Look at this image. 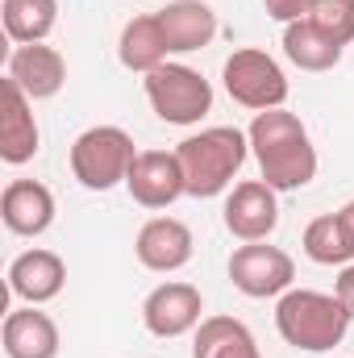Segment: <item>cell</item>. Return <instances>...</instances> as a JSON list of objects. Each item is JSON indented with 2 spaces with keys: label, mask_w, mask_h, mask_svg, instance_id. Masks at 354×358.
<instances>
[{
  "label": "cell",
  "mask_w": 354,
  "mask_h": 358,
  "mask_svg": "<svg viewBox=\"0 0 354 358\" xmlns=\"http://www.w3.org/2000/svg\"><path fill=\"white\" fill-rule=\"evenodd\" d=\"M246 138H250L259 176L275 192H300L317 179V146L309 138V125L296 113H288V108L255 113Z\"/></svg>",
  "instance_id": "6da1fadb"
},
{
  "label": "cell",
  "mask_w": 354,
  "mask_h": 358,
  "mask_svg": "<svg viewBox=\"0 0 354 358\" xmlns=\"http://www.w3.org/2000/svg\"><path fill=\"white\" fill-rule=\"evenodd\" d=\"M351 308L338 300V292H317V287H288L275 300V329L292 350L304 355H325L342 346L351 329Z\"/></svg>",
  "instance_id": "7a4b0ae2"
},
{
  "label": "cell",
  "mask_w": 354,
  "mask_h": 358,
  "mask_svg": "<svg viewBox=\"0 0 354 358\" xmlns=\"http://www.w3.org/2000/svg\"><path fill=\"white\" fill-rule=\"evenodd\" d=\"M246 155H250V138L242 129H234V125H208L200 134H187L176 146L187 196L208 200V196L229 192V183L242 171Z\"/></svg>",
  "instance_id": "3957f363"
},
{
  "label": "cell",
  "mask_w": 354,
  "mask_h": 358,
  "mask_svg": "<svg viewBox=\"0 0 354 358\" xmlns=\"http://www.w3.org/2000/svg\"><path fill=\"white\" fill-rule=\"evenodd\" d=\"M138 150L121 125H92L71 142V176L88 192H108L129 179Z\"/></svg>",
  "instance_id": "277c9868"
},
{
  "label": "cell",
  "mask_w": 354,
  "mask_h": 358,
  "mask_svg": "<svg viewBox=\"0 0 354 358\" xmlns=\"http://www.w3.org/2000/svg\"><path fill=\"white\" fill-rule=\"evenodd\" d=\"M142 88L155 117L167 125H200L213 113V84L187 63H163L142 80Z\"/></svg>",
  "instance_id": "5b68a950"
},
{
  "label": "cell",
  "mask_w": 354,
  "mask_h": 358,
  "mask_svg": "<svg viewBox=\"0 0 354 358\" xmlns=\"http://www.w3.org/2000/svg\"><path fill=\"white\" fill-rule=\"evenodd\" d=\"M221 84H225L234 104H242L250 113L283 108V100H288V76H283V67L267 50H259V46L234 50L225 59V67H221Z\"/></svg>",
  "instance_id": "8992f818"
},
{
  "label": "cell",
  "mask_w": 354,
  "mask_h": 358,
  "mask_svg": "<svg viewBox=\"0 0 354 358\" xmlns=\"http://www.w3.org/2000/svg\"><path fill=\"white\" fill-rule=\"evenodd\" d=\"M296 279V263L288 250L279 246H267V242H242L234 255H229V283L250 296V300H271V296H283Z\"/></svg>",
  "instance_id": "52a82bcc"
},
{
  "label": "cell",
  "mask_w": 354,
  "mask_h": 358,
  "mask_svg": "<svg viewBox=\"0 0 354 358\" xmlns=\"http://www.w3.org/2000/svg\"><path fill=\"white\" fill-rule=\"evenodd\" d=\"M204 321V296L196 283H183V279H167L159 283L146 300H142V325L150 338H183V334H196V325Z\"/></svg>",
  "instance_id": "ba28073f"
},
{
  "label": "cell",
  "mask_w": 354,
  "mask_h": 358,
  "mask_svg": "<svg viewBox=\"0 0 354 358\" xmlns=\"http://www.w3.org/2000/svg\"><path fill=\"white\" fill-rule=\"evenodd\" d=\"M221 221L238 242H267L279 225V192L267 179L234 183V192L225 196Z\"/></svg>",
  "instance_id": "9c48e42d"
},
{
  "label": "cell",
  "mask_w": 354,
  "mask_h": 358,
  "mask_svg": "<svg viewBox=\"0 0 354 358\" xmlns=\"http://www.w3.org/2000/svg\"><path fill=\"white\" fill-rule=\"evenodd\" d=\"M125 187H129L134 204H142V208H171L179 196H187L176 150H138Z\"/></svg>",
  "instance_id": "30bf717a"
},
{
  "label": "cell",
  "mask_w": 354,
  "mask_h": 358,
  "mask_svg": "<svg viewBox=\"0 0 354 358\" xmlns=\"http://www.w3.org/2000/svg\"><path fill=\"white\" fill-rule=\"evenodd\" d=\"M192 250H196V238L192 229L179 221V217H150L138 238H134V255L138 263L155 275H176L192 263Z\"/></svg>",
  "instance_id": "8fae6325"
},
{
  "label": "cell",
  "mask_w": 354,
  "mask_h": 358,
  "mask_svg": "<svg viewBox=\"0 0 354 358\" xmlns=\"http://www.w3.org/2000/svg\"><path fill=\"white\" fill-rule=\"evenodd\" d=\"M4 80H13L29 100H50L67 84V59L46 42H29V46H17L8 55Z\"/></svg>",
  "instance_id": "7c38bea8"
},
{
  "label": "cell",
  "mask_w": 354,
  "mask_h": 358,
  "mask_svg": "<svg viewBox=\"0 0 354 358\" xmlns=\"http://www.w3.org/2000/svg\"><path fill=\"white\" fill-rule=\"evenodd\" d=\"M0 217L17 238H42L55 225V192L38 179H13L0 196Z\"/></svg>",
  "instance_id": "4fadbf2b"
},
{
  "label": "cell",
  "mask_w": 354,
  "mask_h": 358,
  "mask_svg": "<svg viewBox=\"0 0 354 358\" xmlns=\"http://www.w3.org/2000/svg\"><path fill=\"white\" fill-rule=\"evenodd\" d=\"M67 287V263L55 250H25L8 263V292L25 304H50Z\"/></svg>",
  "instance_id": "5bb4252c"
},
{
  "label": "cell",
  "mask_w": 354,
  "mask_h": 358,
  "mask_svg": "<svg viewBox=\"0 0 354 358\" xmlns=\"http://www.w3.org/2000/svg\"><path fill=\"white\" fill-rule=\"evenodd\" d=\"M0 342H4V355L8 358H59V325L50 313H42V304H25V308H13L4 317V329H0Z\"/></svg>",
  "instance_id": "9a60e30c"
},
{
  "label": "cell",
  "mask_w": 354,
  "mask_h": 358,
  "mask_svg": "<svg viewBox=\"0 0 354 358\" xmlns=\"http://www.w3.org/2000/svg\"><path fill=\"white\" fill-rule=\"evenodd\" d=\"M42 146V129L34 121V100L17 88L13 80H4V113H0V159L8 167H21L38 155Z\"/></svg>",
  "instance_id": "2e32d148"
},
{
  "label": "cell",
  "mask_w": 354,
  "mask_h": 358,
  "mask_svg": "<svg viewBox=\"0 0 354 358\" xmlns=\"http://www.w3.org/2000/svg\"><path fill=\"white\" fill-rule=\"evenodd\" d=\"M159 25L167 34L171 55L204 50L217 38V13L204 0H171L167 8H159Z\"/></svg>",
  "instance_id": "e0dca14e"
},
{
  "label": "cell",
  "mask_w": 354,
  "mask_h": 358,
  "mask_svg": "<svg viewBox=\"0 0 354 358\" xmlns=\"http://www.w3.org/2000/svg\"><path fill=\"white\" fill-rule=\"evenodd\" d=\"M171 46H167V34L159 25V13H146V17H134L125 21L121 38H117V59L125 71H138V76H150L167 63Z\"/></svg>",
  "instance_id": "ac0fdd59"
},
{
  "label": "cell",
  "mask_w": 354,
  "mask_h": 358,
  "mask_svg": "<svg viewBox=\"0 0 354 358\" xmlns=\"http://www.w3.org/2000/svg\"><path fill=\"white\" fill-rule=\"evenodd\" d=\"M192 358H263V350H259L246 321H238L229 313H217V317H204L196 325Z\"/></svg>",
  "instance_id": "d6986e66"
},
{
  "label": "cell",
  "mask_w": 354,
  "mask_h": 358,
  "mask_svg": "<svg viewBox=\"0 0 354 358\" xmlns=\"http://www.w3.org/2000/svg\"><path fill=\"white\" fill-rule=\"evenodd\" d=\"M342 50H346V46L330 42V38H325L309 17H304V21L283 25V55H288V63H296L300 71H313V76L334 71V67L342 63Z\"/></svg>",
  "instance_id": "ffe728a7"
},
{
  "label": "cell",
  "mask_w": 354,
  "mask_h": 358,
  "mask_svg": "<svg viewBox=\"0 0 354 358\" xmlns=\"http://www.w3.org/2000/svg\"><path fill=\"white\" fill-rule=\"evenodd\" d=\"M304 255L317 263V267H346L354 263V242L351 229L342 221V213H321L304 225V238H300Z\"/></svg>",
  "instance_id": "44dd1931"
},
{
  "label": "cell",
  "mask_w": 354,
  "mask_h": 358,
  "mask_svg": "<svg viewBox=\"0 0 354 358\" xmlns=\"http://www.w3.org/2000/svg\"><path fill=\"white\" fill-rule=\"evenodd\" d=\"M0 21L17 46L46 42L59 25V0H0Z\"/></svg>",
  "instance_id": "7402d4cb"
},
{
  "label": "cell",
  "mask_w": 354,
  "mask_h": 358,
  "mask_svg": "<svg viewBox=\"0 0 354 358\" xmlns=\"http://www.w3.org/2000/svg\"><path fill=\"white\" fill-rule=\"evenodd\" d=\"M309 21L338 46L354 42V0H313Z\"/></svg>",
  "instance_id": "603a6c76"
},
{
  "label": "cell",
  "mask_w": 354,
  "mask_h": 358,
  "mask_svg": "<svg viewBox=\"0 0 354 358\" xmlns=\"http://www.w3.org/2000/svg\"><path fill=\"white\" fill-rule=\"evenodd\" d=\"M267 17L279 21V25H292V21H304L313 13V0H263Z\"/></svg>",
  "instance_id": "cb8c5ba5"
},
{
  "label": "cell",
  "mask_w": 354,
  "mask_h": 358,
  "mask_svg": "<svg viewBox=\"0 0 354 358\" xmlns=\"http://www.w3.org/2000/svg\"><path fill=\"white\" fill-rule=\"evenodd\" d=\"M334 292H338V300L351 308V317H354V263H346V267H342V275H338V287H334Z\"/></svg>",
  "instance_id": "d4e9b609"
},
{
  "label": "cell",
  "mask_w": 354,
  "mask_h": 358,
  "mask_svg": "<svg viewBox=\"0 0 354 358\" xmlns=\"http://www.w3.org/2000/svg\"><path fill=\"white\" fill-rule=\"evenodd\" d=\"M338 213H342V221H346V229H351V242H354V200H346Z\"/></svg>",
  "instance_id": "484cf974"
}]
</instances>
